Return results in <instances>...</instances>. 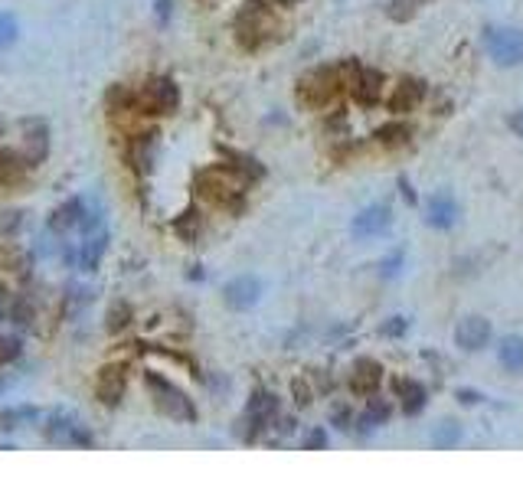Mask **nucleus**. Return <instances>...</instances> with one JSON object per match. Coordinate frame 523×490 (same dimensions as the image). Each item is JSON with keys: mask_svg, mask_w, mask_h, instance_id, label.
<instances>
[{"mask_svg": "<svg viewBox=\"0 0 523 490\" xmlns=\"http://www.w3.org/2000/svg\"><path fill=\"white\" fill-rule=\"evenodd\" d=\"M20 229V213H4L0 216V235L7 233V235H13Z\"/></svg>", "mask_w": 523, "mask_h": 490, "instance_id": "e433bc0d", "label": "nucleus"}, {"mask_svg": "<svg viewBox=\"0 0 523 490\" xmlns=\"http://www.w3.org/2000/svg\"><path fill=\"white\" fill-rule=\"evenodd\" d=\"M258 298H262V281H258L256 275H235L233 281L223 288L226 308H233V310L256 308Z\"/></svg>", "mask_w": 523, "mask_h": 490, "instance_id": "4468645a", "label": "nucleus"}, {"mask_svg": "<svg viewBox=\"0 0 523 490\" xmlns=\"http://www.w3.org/2000/svg\"><path fill=\"white\" fill-rule=\"evenodd\" d=\"M399 265H403V252H396L393 258H386L383 265H380V272H383L386 278H393L396 272H399Z\"/></svg>", "mask_w": 523, "mask_h": 490, "instance_id": "58836bf2", "label": "nucleus"}, {"mask_svg": "<svg viewBox=\"0 0 523 490\" xmlns=\"http://www.w3.org/2000/svg\"><path fill=\"white\" fill-rule=\"evenodd\" d=\"M135 308H131V301H125V298H115L112 304H108V310H105V331L112 333V337H118V333H125L135 324Z\"/></svg>", "mask_w": 523, "mask_h": 490, "instance_id": "b1692460", "label": "nucleus"}, {"mask_svg": "<svg viewBox=\"0 0 523 490\" xmlns=\"http://www.w3.org/2000/svg\"><path fill=\"white\" fill-rule=\"evenodd\" d=\"M491 333H494L491 320L481 318V314H468V318H461L458 327H455V343H458L461 350L478 353L491 343Z\"/></svg>", "mask_w": 523, "mask_h": 490, "instance_id": "ddd939ff", "label": "nucleus"}, {"mask_svg": "<svg viewBox=\"0 0 523 490\" xmlns=\"http://www.w3.org/2000/svg\"><path fill=\"white\" fill-rule=\"evenodd\" d=\"M173 233L181 235L183 242H196L200 233H204V216H200V210H196V206L183 210V213L173 219Z\"/></svg>", "mask_w": 523, "mask_h": 490, "instance_id": "cd10ccee", "label": "nucleus"}, {"mask_svg": "<svg viewBox=\"0 0 523 490\" xmlns=\"http://www.w3.org/2000/svg\"><path fill=\"white\" fill-rule=\"evenodd\" d=\"M154 13H158V23L164 27V23L171 20V13H173V0H158V4H154Z\"/></svg>", "mask_w": 523, "mask_h": 490, "instance_id": "4c0bfd02", "label": "nucleus"}, {"mask_svg": "<svg viewBox=\"0 0 523 490\" xmlns=\"http://www.w3.org/2000/svg\"><path fill=\"white\" fill-rule=\"evenodd\" d=\"M33 164L20 148H0V187H20L30 177Z\"/></svg>", "mask_w": 523, "mask_h": 490, "instance_id": "aec40b11", "label": "nucleus"}, {"mask_svg": "<svg viewBox=\"0 0 523 490\" xmlns=\"http://www.w3.org/2000/svg\"><path fill=\"white\" fill-rule=\"evenodd\" d=\"M389 226H393V206H389V203H373V206H366V210H360V213L353 216L350 233L357 235V239H376V235H383Z\"/></svg>", "mask_w": 523, "mask_h": 490, "instance_id": "f8f14e48", "label": "nucleus"}, {"mask_svg": "<svg viewBox=\"0 0 523 490\" xmlns=\"http://www.w3.org/2000/svg\"><path fill=\"white\" fill-rule=\"evenodd\" d=\"M383 386V366L373 360V356H360V360L350 366V393L360 395V399H370L376 395V389Z\"/></svg>", "mask_w": 523, "mask_h": 490, "instance_id": "2eb2a0df", "label": "nucleus"}, {"mask_svg": "<svg viewBox=\"0 0 523 490\" xmlns=\"http://www.w3.org/2000/svg\"><path fill=\"white\" fill-rule=\"evenodd\" d=\"M507 125H511V131L517 134V138H523V108H520V111H513Z\"/></svg>", "mask_w": 523, "mask_h": 490, "instance_id": "a19ab883", "label": "nucleus"}, {"mask_svg": "<svg viewBox=\"0 0 523 490\" xmlns=\"http://www.w3.org/2000/svg\"><path fill=\"white\" fill-rule=\"evenodd\" d=\"M426 223L435 226V229H451V226L458 223V203H455L451 193H435V196L428 200Z\"/></svg>", "mask_w": 523, "mask_h": 490, "instance_id": "412c9836", "label": "nucleus"}, {"mask_svg": "<svg viewBox=\"0 0 523 490\" xmlns=\"http://www.w3.org/2000/svg\"><path fill=\"white\" fill-rule=\"evenodd\" d=\"M389 416H393L389 402H386V399H376V395H370V402H366V409L360 412V418H353V425L360 422V432H373V428L386 425V422H389Z\"/></svg>", "mask_w": 523, "mask_h": 490, "instance_id": "393cba45", "label": "nucleus"}, {"mask_svg": "<svg viewBox=\"0 0 523 490\" xmlns=\"http://www.w3.org/2000/svg\"><path fill=\"white\" fill-rule=\"evenodd\" d=\"M327 445V432L324 428H314V432H308L304 435V451H318V448Z\"/></svg>", "mask_w": 523, "mask_h": 490, "instance_id": "f704fd0d", "label": "nucleus"}, {"mask_svg": "<svg viewBox=\"0 0 523 490\" xmlns=\"http://www.w3.org/2000/svg\"><path fill=\"white\" fill-rule=\"evenodd\" d=\"M497 363L507 373H523V337H504L497 343Z\"/></svg>", "mask_w": 523, "mask_h": 490, "instance_id": "bb28decb", "label": "nucleus"}, {"mask_svg": "<svg viewBox=\"0 0 523 490\" xmlns=\"http://www.w3.org/2000/svg\"><path fill=\"white\" fill-rule=\"evenodd\" d=\"M278 422V395L268 393V389H256V393L249 395L246 402V412H242V422H239V435L246 438V441H256L262 432Z\"/></svg>", "mask_w": 523, "mask_h": 490, "instance_id": "423d86ee", "label": "nucleus"}, {"mask_svg": "<svg viewBox=\"0 0 523 490\" xmlns=\"http://www.w3.org/2000/svg\"><path fill=\"white\" fill-rule=\"evenodd\" d=\"M196 196L210 206H219V210H229V213H239L246 206V190L249 180L239 171H233L229 164H213V167H204L196 173Z\"/></svg>", "mask_w": 523, "mask_h": 490, "instance_id": "f257e3e1", "label": "nucleus"}, {"mask_svg": "<svg viewBox=\"0 0 523 490\" xmlns=\"http://www.w3.org/2000/svg\"><path fill=\"white\" fill-rule=\"evenodd\" d=\"M86 206H88L86 196H69V200H63L53 213H50V233L59 235V239L69 233H79V223H82Z\"/></svg>", "mask_w": 523, "mask_h": 490, "instance_id": "f3484780", "label": "nucleus"}, {"mask_svg": "<svg viewBox=\"0 0 523 490\" xmlns=\"http://www.w3.org/2000/svg\"><path fill=\"white\" fill-rule=\"evenodd\" d=\"M125 160L138 177H148L154 171V164H158V131L148 125V128L128 134L125 138Z\"/></svg>", "mask_w": 523, "mask_h": 490, "instance_id": "1a4fd4ad", "label": "nucleus"}, {"mask_svg": "<svg viewBox=\"0 0 523 490\" xmlns=\"http://www.w3.org/2000/svg\"><path fill=\"white\" fill-rule=\"evenodd\" d=\"M13 291H11V281L7 278H0V310H7V304H11Z\"/></svg>", "mask_w": 523, "mask_h": 490, "instance_id": "ea45409f", "label": "nucleus"}, {"mask_svg": "<svg viewBox=\"0 0 523 490\" xmlns=\"http://www.w3.org/2000/svg\"><path fill=\"white\" fill-rule=\"evenodd\" d=\"M233 33H235V43L242 46L246 53H258V50H265L268 43H275L278 36H281V20H278L272 4H265V0H246V7L235 13Z\"/></svg>", "mask_w": 523, "mask_h": 490, "instance_id": "f03ea898", "label": "nucleus"}, {"mask_svg": "<svg viewBox=\"0 0 523 490\" xmlns=\"http://www.w3.org/2000/svg\"><path fill=\"white\" fill-rule=\"evenodd\" d=\"M341 92H347L343 86V73H341V63L337 65H318V69H311L308 75H301L298 82V102L308 108H327L334 105Z\"/></svg>", "mask_w": 523, "mask_h": 490, "instance_id": "20e7f679", "label": "nucleus"}, {"mask_svg": "<svg viewBox=\"0 0 523 490\" xmlns=\"http://www.w3.org/2000/svg\"><path fill=\"white\" fill-rule=\"evenodd\" d=\"M373 138L386 150H396V148H406L409 141H412V128H409L406 121H386L383 128H376Z\"/></svg>", "mask_w": 523, "mask_h": 490, "instance_id": "a878e982", "label": "nucleus"}, {"mask_svg": "<svg viewBox=\"0 0 523 490\" xmlns=\"http://www.w3.org/2000/svg\"><path fill=\"white\" fill-rule=\"evenodd\" d=\"M484 46H488L494 65H501V69H513L523 63V30H517V27H488Z\"/></svg>", "mask_w": 523, "mask_h": 490, "instance_id": "6e6552de", "label": "nucleus"}, {"mask_svg": "<svg viewBox=\"0 0 523 490\" xmlns=\"http://www.w3.org/2000/svg\"><path fill=\"white\" fill-rule=\"evenodd\" d=\"M403 196H406L409 203H416V193H412V187H409L406 180H403Z\"/></svg>", "mask_w": 523, "mask_h": 490, "instance_id": "79ce46f5", "label": "nucleus"}, {"mask_svg": "<svg viewBox=\"0 0 523 490\" xmlns=\"http://www.w3.org/2000/svg\"><path fill=\"white\" fill-rule=\"evenodd\" d=\"M341 73H343L347 92H350L360 105H376V102L383 98L386 79L380 69H370V65H360V63H353V59H347V63H341Z\"/></svg>", "mask_w": 523, "mask_h": 490, "instance_id": "0eeeda50", "label": "nucleus"}, {"mask_svg": "<svg viewBox=\"0 0 523 490\" xmlns=\"http://www.w3.org/2000/svg\"><path fill=\"white\" fill-rule=\"evenodd\" d=\"M33 272V256L13 242H0V278L27 285Z\"/></svg>", "mask_w": 523, "mask_h": 490, "instance_id": "dca6fc26", "label": "nucleus"}, {"mask_svg": "<svg viewBox=\"0 0 523 490\" xmlns=\"http://www.w3.org/2000/svg\"><path fill=\"white\" fill-rule=\"evenodd\" d=\"M458 399H465V402H478V395H474V393H458Z\"/></svg>", "mask_w": 523, "mask_h": 490, "instance_id": "37998d69", "label": "nucleus"}, {"mask_svg": "<svg viewBox=\"0 0 523 490\" xmlns=\"http://www.w3.org/2000/svg\"><path fill=\"white\" fill-rule=\"evenodd\" d=\"M105 252H108V229L102 226V229H96V233L82 235V242H79V256H75V268H79L82 275H92V272H98Z\"/></svg>", "mask_w": 523, "mask_h": 490, "instance_id": "a211bd4d", "label": "nucleus"}, {"mask_svg": "<svg viewBox=\"0 0 523 490\" xmlns=\"http://www.w3.org/2000/svg\"><path fill=\"white\" fill-rule=\"evenodd\" d=\"M393 386H396V399H399V405H403L406 416H419V412L426 409L428 393L419 379H396Z\"/></svg>", "mask_w": 523, "mask_h": 490, "instance_id": "4be33fe9", "label": "nucleus"}, {"mask_svg": "<svg viewBox=\"0 0 523 490\" xmlns=\"http://www.w3.org/2000/svg\"><path fill=\"white\" fill-rule=\"evenodd\" d=\"M461 425L458 422H451V418H445L442 425H435V432H432V445L438 448V451H449V448H455L461 441Z\"/></svg>", "mask_w": 523, "mask_h": 490, "instance_id": "7c9ffc66", "label": "nucleus"}, {"mask_svg": "<svg viewBox=\"0 0 523 490\" xmlns=\"http://www.w3.org/2000/svg\"><path fill=\"white\" fill-rule=\"evenodd\" d=\"M426 102V82L422 79H399L389 92V108L396 115H406V111H416L419 105Z\"/></svg>", "mask_w": 523, "mask_h": 490, "instance_id": "6ab92c4d", "label": "nucleus"}, {"mask_svg": "<svg viewBox=\"0 0 523 490\" xmlns=\"http://www.w3.org/2000/svg\"><path fill=\"white\" fill-rule=\"evenodd\" d=\"M125 393H128V366L118 360L105 363L96 376V399L105 409H115V405H121Z\"/></svg>", "mask_w": 523, "mask_h": 490, "instance_id": "9d476101", "label": "nucleus"}, {"mask_svg": "<svg viewBox=\"0 0 523 490\" xmlns=\"http://www.w3.org/2000/svg\"><path fill=\"white\" fill-rule=\"evenodd\" d=\"M144 389H148L154 409L164 412L167 418H173V422H196V416H200L190 395L183 393L181 386L173 383V379H167L164 373L148 370V373H144Z\"/></svg>", "mask_w": 523, "mask_h": 490, "instance_id": "7ed1b4c3", "label": "nucleus"}, {"mask_svg": "<svg viewBox=\"0 0 523 490\" xmlns=\"http://www.w3.org/2000/svg\"><path fill=\"white\" fill-rule=\"evenodd\" d=\"M135 105L144 118H167L181 108V88L171 75H150L144 86L135 88Z\"/></svg>", "mask_w": 523, "mask_h": 490, "instance_id": "39448f33", "label": "nucleus"}, {"mask_svg": "<svg viewBox=\"0 0 523 490\" xmlns=\"http://www.w3.org/2000/svg\"><path fill=\"white\" fill-rule=\"evenodd\" d=\"M291 393H295V402L298 405H311V395H314L304 379H295V383H291Z\"/></svg>", "mask_w": 523, "mask_h": 490, "instance_id": "c9c22d12", "label": "nucleus"}, {"mask_svg": "<svg viewBox=\"0 0 523 490\" xmlns=\"http://www.w3.org/2000/svg\"><path fill=\"white\" fill-rule=\"evenodd\" d=\"M20 353H23V347L17 337H4V333H0V366L20 360Z\"/></svg>", "mask_w": 523, "mask_h": 490, "instance_id": "473e14b6", "label": "nucleus"}, {"mask_svg": "<svg viewBox=\"0 0 523 490\" xmlns=\"http://www.w3.org/2000/svg\"><path fill=\"white\" fill-rule=\"evenodd\" d=\"M226 164L233 167V171H239L242 177H246L249 183L262 180V164H258L256 157H249V154H235V150H226Z\"/></svg>", "mask_w": 523, "mask_h": 490, "instance_id": "c85d7f7f", "label": "nucleus"}, {"mask_svg": "<svg viewBox=\"0 0 523 490\" xmlns=\"http://www.w3.org/2000/svg\"><path fill=\"white\" fill-rule=\"evenodd\" d=\"M20 40V20L13 17V13H0V50H7Z\"/></svg>", "mask_w": 523, "mask_h": 490, "instance_id": "2f4dec72", "label": "nucleus"}, {"mask_svg": "<svg viewBox=\"0 0 523 490\" xmlns=\"http://www.w3.org/2000/svg\"><path fill=\"white\" fill-rule=\"evenodd\" d=\"M426 4H432V0H386V13H389V20L406 23V20H412Z\"/></svg>", "mask_w": 523, "mask_h": 490, "instance_id": "c756f323", "label": "nucleus"}, {"mask_svg": "<svg viewBox=\"0 0 523 490\" xmlns=\"http://www.w3.org/2000/svg\"><path fill=\"white\" fill-rule=\"evenodd\" d=\"M7 320H13V327H20V331H33L36 320H40L33 295H13L11 304H7Z\"/></svg>", "mask_w": 523, "mask_h": 490, "instance_id": "5701e85b", "label": "nucleus"}, {"mask_svg": "<svg viewBox=\"0 0 523 490\" xmlns=\"http://www.w3.org/2000/svg\"><path fill=\"white\" fill-rule=\"evenodd\" d=\"M409 331V320L406 318H389L383 324V333L386 337H403V333Z\"/></svg>", "mask_w": 523, "mask_h": 490, "instance_id": "72a5a7b5", "label": "nucleus"}, {"mask_svg": "<svg viewBox=\"0 0 523 490\" xmlns=\"http://www.w3.org/2000/svg\"><path fill=\"white\" fill-rule=\"evenodd\" d=\"M50 148H53V141H50V125H46L43 118H23L20 121L23 157L30 160L33 167H40L50 157Z\"/></svg>", "mask_w": 523, "mask_h": 490, "instance_id": "9b49d317", "label": "nucleus"}]
</instances>
